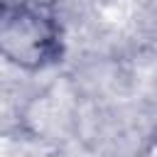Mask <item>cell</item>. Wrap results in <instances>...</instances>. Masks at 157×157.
<instances>
[{"label":"cell","mask_w":157,"mask_h":157,"mask_svg":"<svg viewBox=\"0 0 157 157\" xmlns=\"http://www.w3.org/2000/svg\"><path fill=\"white\" fill-rule=\"evenodd\" d=\"M66 27L52 0H0V59L37 74L64 61Z\"/></svg>","instance_id":"cell-1"}]
</instances>
